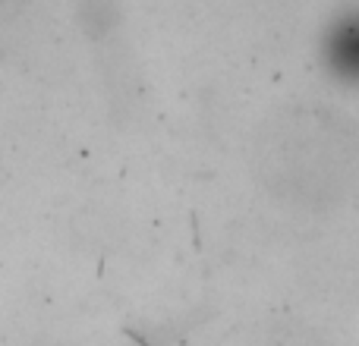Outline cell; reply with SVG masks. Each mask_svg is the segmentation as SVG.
<instances>
[{
  "label": "cell",
  "mask_w": 359,
  "mask_h": 346,
  "mask_svg": "<svg viewBox=\"0 0 359 346\" xmlns=\"http://www.w3.org/2000/svg\"><path fill=\"white\" fill-rule=\"evenodd\" d=\"M328 69L337 79L359 85V13L341 19L328 38Z\"/></svg>",
  "instance_id": "1"
}]
</instances>
